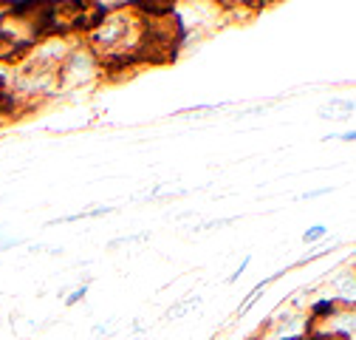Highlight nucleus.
<instances>
[{
    "mask_svg": "<svg viewBox=\"0 0 356 340\" xmlns=\"http://www.w3.org/2000/svg\"><path fill=\"white\" fill-rule=\"evenodd\" d=\"M320 116H328V119L342 116V119H348V116H353V102H348V100L328 102V105H323V108H320Z\"/></svg>",
    "mask_w": 356,
    "mask_h": 340,
    "instance_id": "nucleus-1",
    "label": "nucleus"
},
{
    "mask_svg": "<svg viewBox=\"0 0 356 340\" xmlns=\"http://www.w3.org/2000/svg\"><path fill=\"white\" fill-rule=\"evenodd\" d=\"M320 235H325V227H311V230H305V241H317Z\"/></svg>",
    "mask_w": 356,
    "mask_h": 340,
    "instance_id": "nucleus-2",
    "label": "nucleus"
},
{
    "mask_svg": "<svg viewBox=\"0 0 356 340\" xmlns=\"http://www.w3.org/2000/svg\"><path fill=\"white\" fill-rule=\"evenodd\" d=\"M85 292H88V289H85V286H82V289H79V292H74V295H71V298H68V304H76V301H79V298H85Z\"/></svg>",
    "mask_w": 356,
    "mask_h": 340,
    "instance_id": "nucleus-3",
    "label": "nucleus"
},
{
    "mask_svg": "<svg viewBox=\"0 0 356 340\" xmlns=\"http://www.w3.org/2000/svg\"><path fill=\"white\" fill-rule=\"evenodd\" d=\"M314 340H337V337H314Z\"/></svg>",
    "mask_w": 356,
    "mask_h": 340,
    "instance_id": "nucleus-4",
    "label": "nucleus"
}]
</instances>
